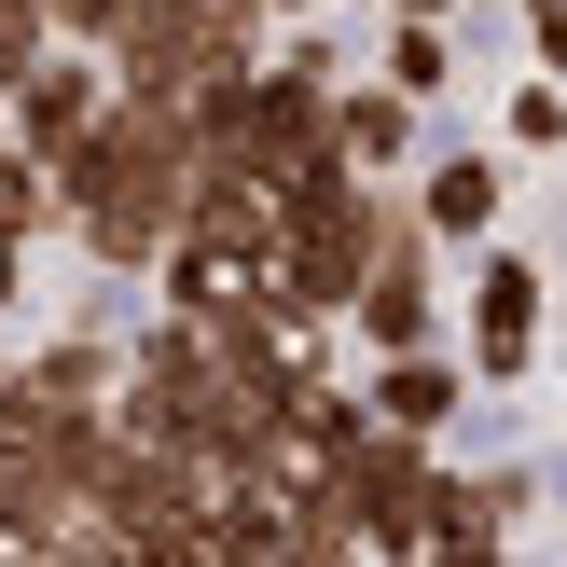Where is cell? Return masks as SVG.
Instances as JSON below:
<instances>
[{"label":"cell","mask_w":567,"mask_h":567,"mask_svg":"<svg viewBox=\"0 0 567 567\" xmlns=\"http://www.w3.org/2000/svg\"><path fill=\"white\" fill-rule=\"evenodd\" d=\"M360 415H374V430H402V443H443V430L471 415V374H457V347L360 360Z\"/></svg>","instance_id":"9"},{"label":"cell","mask_w":567,"mask_h":567,"mask_svg":"<svg viewBox=\"0 0 567 567\" xmlns=\"http://www.w3.org/2000/svg\"><path fill=\"white\" fill-rule=\"evenodd\" d=\"M28 55H42V14H28V0H0V97H14V70Z\"/></svg>","instance_id":"16"},{"label":"cell","mask_w":567,"mask_h":567,"mask_svg":"<svg viewBox=\"0 0 567 567\" xmlns=\"http://www.w3.org/2000/svg\"><path fill=\"white\" fill-rule=\"evenodd\" d=\"M42 14V42H70V55H97V28H111V0H28Z\"/></svg>","instance_id":"14"},{"label":"cell","mask_w":567,"mask_h":567,"mask_svg":"<svg viewBox=\"0 0 567 567\" xmlns=\"http://www.w3.org/2000/svg\"><path fill=\"white\" fill-rule=\"evenodd\" d=\"M319 138L360 166V181H402V166H415V138H430V111H402L388 83H360V70H347V83H332V111H319Z\"/></svg>","instance_id":"10"},{"label":"cell","mask_w":567,"mask_h":567,"mask_svg":"<svg viewBox=\"0 0 567 567\" xmlns=\"http://www.w3.org/2000/svg\"><path fill=\"white\" fill-rule=\"evenodd\" d=\"M97 111H111V70H97V55H70V42H42V55L14 70V97H0V138H14L28 166H55Z\"/></svg>","instance_id":"7"},{"label":"cell","mask_w":567,"mask_h":567,"mask_svg":"<svg viewBox=\"0 0 567 567\" xmlns=\"http://www.w3.org/2000/svg\"><path fill=\"white\" fill-rule=\"evenodd\" d=\"M28 236H70V208H55V166H28L0 138V249H28Z\"/></svg>","instance_id":"12"},{"label":"cell","mask_w":567,"mask_h":567,"mask_svg":"<svg viewBox=\"0 0 567 567\" xmlns=\"http://www.w3.org/2000/svg\"><path fill=\"white\" fill-rule=\"evenodd\" d=\"M430 485H443V443L360 430V443H347V457H332L305 498H319V513L347 526V540L374 554V567H415V554H430Z\"/></svg>","instance_id":"2"},{"label":"cell","mask_w":567,"mask_h":567,"mask_svg":"<svg viewBox=\"0 0 567 567\" xmlns=\"http://www.w3.org/2000/svg\"><path fill=\"white\" fill-rule=\"evenodd\" d=\"M181 194H194L181 97H111L97 125L55 153V208H70L83 249H97V277H153V249L181 236Z\"/></svg>","instance_id":"1"},{"label":"cell","mask_w":567,"mask_h":567,"mask_svg":"<svg viewBox=\"0 0 567 567\" xmlns=\"http://www.w3.org/2000/svg\"><path fill=\"white\" fill-rule=\"evenodd\" d=\"M194 498H208V471L166 457V443H125V430H111L97 471H83V526H111V540H153V526L194 513Z\"/></svg>","instance_id":"6"},{"label":"cell","mask_w":567,"mask_h":567,"mask_svg":"<svg viewBox=\"0 0 567 567\" xmlns=\"http://www.w3.org/2000/svg\"><path fill=\"white\" fill-rule=\"evenodd\" d=\"M347 332H360V360L443 347V249L402 221V194H388V221H374V264H360V291H347Z\"/></svg>","instance_id":"4"},{"label":"cell","mask_w":567,"mask_h":567,"mask_svg":"<svg viewBox=\"0 0 567 567\" xmlns=\"http://www.w3.org/2000/svg\"><path fill=\"white\" fill-rule=\"evenodd\" d=\"M14 305H28V249H0V319H14Z\"/></svg>","instance_id":"17"},{"label":"cell","mask_w":567,"mask_h":567,"mask_svg":"<svg viewBox=\"0 0 567 567\" xmlns=\"http://www.w3.org/2000/svg\"><path fill=\"white\" fill-rule=\"evenodd\" d=\"M360 83H388L402 111H443V83H457V42H443L430 14H388V42H374V70Z\"/></svg>","instance_id":"11"},{"label":"cell","mask_w":567,"mask_h":567,"mask_svg":"<svg viewBox=\"0 0 567 567\" xmlns=\"http://www.w3.org/2000/svg\"><path fill=\"white\" fill-rule=\"evenodd\" d=\"M28 567H125V540H111V526H55Z\"/></svg>","instance_id":"15"},{"label":"cell","mask_w":567,"mask_h":567,"mask_svg":"<svg viewBox=\"0 0 567 567\" xmlns=\"http://www.w3.org/2000/svg\"><path fill=\"white\" fill-rule=\"evenodd\" d=\"M264 14H277V28H291V14H305V0H264Z\"/></svg>","instance_id":"19"},{"label":"cell","mask_w":567,"mask_h":567,"mask_svg":"<svg viewBox=\"0 0 567 567\" xmlns=\"http://www.w3.org/2000/svg\"><path fill=\"white\" fill-rule=\"evenodd\" d=\"M498 138H513V153H554V138H567V97H554V70H526V83H513Z\"/></svg>","instance_id":"13"},{"label":"cell","mask_w":567,"mask_h":567,"mask_svg":"<svg viewBox=\"0 0 567 567\" xmlns=\"http://www.w3.org/2000/svg\"><path fill=\"white\" fill-rule=\"evenodd\" d=\"M374 221H388V181H360V194H332V208L277 221L264 305H277L291 332H332V319H347V291H360V264H374Z\"/></svg>","instance_id":"3"},{"label":"cell","mask_w":567,"mask_h":567,"mask_svg":"<svg viewBox=\"0 0 567 567\" xmlns=\"http://www.w3.org/2000/svg\"><path fill=\"white\" fill-rule=\"evenodd\" d=\"M402 221L415 236L443 249V264H457V249H485L498 236V208H513V181H498V153H430V166H402Z\"/></svg>","instance_id":"8"},{"label":"cell","mask_w":567,"mask_h":567,"mask_svg":"<svg viewBox=\"0 0 567 567\" xmlns=\"http://www.w3.org/2000/svg\"><path fill=\"white\" fill-rule=\"evenodd\" d=\"M347 14H388V0H347Z\"/></svg>","instance_id":"20"},{"label":"cell","mask_w":567,"mask_h":567,"mask_svg":"<svg viewBox=\"0 0 567 567\" xmlns=\"http://www.w3.org/2000/svg\"><path fill=\"white\" fill-rule=\"evenodd\" d=\"M388 14H430V28H457V14H471V0H388Z\"/></svg>","instance_id":"18"},{"label":"cell","mask_w":567,"mask_h":567,"mask_svg":"<svg viewBox=\"0 0 567 567\" xmlns=\"http://www.w3.org/2000/svg\"><path fill=\"white\" fill-rule=\"evenodd\" d=\"M540 319H554V277L526 249H471V347H457V374L471 388H526L540 374Z\"/></svg>","instance_id":"5"}]
</instances>
